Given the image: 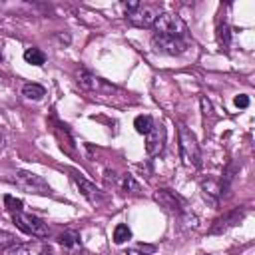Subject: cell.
I'll return each instance as SVG.
<instances>
[{
  "mask_svg": "<svg viewBox=\"0 0 255 255\" xmlns=\"http://www.w3.org/2000/svg\"><path fill=\"white\" fill-rule=\"evenodd\" d=\"M78 82L86 92L98 96L100 100H104L108 104H126V102H129V94H126L118 86H112L110 82L102 80L100 76H96L88 70H82L78 74Z\"/></svg>",
  "mask_w": 255,
  "mask_h": 255,
  "instance_id": "6da1fadb",
  "label": "cell"
},
{
  "mask_svg": "<svg viewBox=\"0 0 255 255\" xmlns=\"http://www.w3.org/2000/svg\"><path fill=\"white\" fill-rule=\"evenodd\" d=\"M179 153L185 165L189 167H199L201 165V151H199V143L193 135V131L185 126L179 124Z\"/></svg>",
  "mask_w": 255,
  "mask_h": 255,
  "instance_id": "7a4b0ae2",
  "label": "cell"
},
{
  "mask_svg": "<svg viewBox=\"0 0 255 255\" xmlns=\"http://www.w3.org/2000/svg\"><path fill=\"white\" fill-rule=\"evenodd\" d=\"M12 221L26 235H32V237H38V239H44V237L50 235L48 225L36 215H30V213H24V211H16V213H12Z\"/></svg>",
  "mask_w": 255,
  "mask_h": 255,
  "instance_id": "3957f363",
  "label": "cell"
},
{
  "mask_svg": "<svg viewBox=\"0 0 255 255\" xmlns=\"http://www.w3.org/2000/svg\"><path fill=\"white\" fill-rule=\"evenodd\" d=\"M151 28L159 36H173V38H185L187 36V28H185L183 20L179 16H173L167 12L159 14Z\"/></svg>",
  "mask_w": 255,
  "mask_h": 255,
  "instance_id": "277c9868",
  "label": "cell"
},
{
  "mask_svg": "<svg viewBox=\"0 0 255 255\" xmlns=\"http://www.w3.org/2000/svg\"><path fill=\"white\" fill-rule=\"evenodd\" d=\"M14 181H16L24 191H28V193H38V195H48V193H52L48 181H46L42 175L32 173V171H26V169H18V171L14 173Z\"/></svg>",
  "mask_w": 255,
  "mask_h": 255,
  "instance_id": "5b68a950",
  "label": "cell"
},
{
  "mask_svg": "<svg viewBox=\"0 0 255 255\" xmlns=\"http://www.w3.org/2000/svg\"><path fill=\"white\" fill-rule=\"evenodd\" d=\"M159 14H161L159 6H155V4H141L139 2L131 12H128V20L135 28H151Z\"/></svg>",
  "mask_w": 255,
  "mask_h": 255,
  "instance_id": "8992f818",
  "label": "cell"
},
{
  "mask_svg": "<svg viewBox=\"0 0 255 255\" xmlns=\"http://www.w3.org/2000/svg\"><path fill=\"white\" fill-rule=\"evenodd\" d=\"M151 44L157 52L167 54V56H179L187 50V40L185 38H173V36H159L153 34Z\"/></svg>",
  "mask_w": 255,
  "mask_h": 255,
  "instance_id": "52a82bcc",
  "label": "cell"
},
{
  "mask_svg": "<svg viewBox=\"0 0 255 255\" xmlns=\"http://www.w3.org/2000/svg\"><path fill=\"white\" fill-rule=\"evenodd\" d=\"M165 147V128L155 124L147 133H145V151L147 155H159Z\"/></svg>",
  "mask_w": 255,
  "mask_h": 255,
  "instance_id": "ba28073f",
  "label": "cell"
},
{
  "mask_svg": "<svg viewBox=\"0 0 255 255\" xmlns=\"http://www.w3.org/2000/svg\"><path fill=\"white\" fill-rule=\"evenodd\" d=\"M74 181H76V185L80 187V191H82V195L90 201V203H94V205H100V203H104V191H100L92 181H88V179H84V177H80L78 173H74Z\"/></svg>",
  "mask_w": 255,
  "mask_h": 255,
  "instance_id": "9c48e42d",
  "label": "cell"
},
{
  "mask_svg": "<svg viewBox=\"0 0 255 255\" xmlns=\"http://www.w3.org/2000/svg\"><path fill=\"white\" fill-rule=\"evenodd\" d=\"M153 199L159 203V205H163L167 211H173V213H181L183 211V201H181V197H177L175 193H171V191H167V189H157L155 193H153Z\"/></svg>",
  "mask_w": 255,
  "mask_h": 255,
  "instance_id": "30bf717a",
  "label": "cell"
},
{
  "mask_svg": "<svg viewBox=\"0 0 255 255\" xmlns=\"http://www.w3.org/2000/svg\"><path fill=\"white\" fill-rule=\"evenodd\" d=\"M8 255H50V249L44 243H22L10 247Z\"/></svg>",
  "mask_w": 255,
  "mask_h": 255,
  "instance_id": "8fae6325",
  "label": "cell"
},
{
  "mask_svg": "<svg viewBox=\"0 0 255 255\" xmlns=\"http://www.w3.org/2000/svg\"><path fill=\"white\" fill-rule=\"evenodd\" d=\"M201 189H203V195H205V197H209V195H213V197H219V195L223 193V183H221L219 179H213V177H209V179L201 181Z\"/></svg>",
  "mask_w": 255,
  "mask_h": 255,
  "instance_id": "7c38bea8",
  "label": "cell"
},
{
  "mask_svg": "<svg viewBox=\"0 0 255 255\" xmlns=\"http://www.w3.org/2000/svg\"><path fill=\"white\" fill-rule=\"evenodd\" d=\"M153 126H155V122H153V118L147 116V114H141V116H137V118L133 120V128H135V131H137V133H143V135H145Z\"/></svg>",
  "mask_w": 255,
  "mask_h": 255,
  "instance_id": "4fadbf2b",
  "label": "cell"
},
{
  "mask_svg": "<svg viewBox=\"0 0 255 255\" xmlns=\"http://www.w3.org/2000/svg\"><path fill=\"white\" fill-rule=\"evenodd\" d=\"M24 60H26L28 64H32V66H44L46 54H44L40 48H28V50L24 52Z\"/></svg>",
  "mask_w": 255,
  "mask_h": 255,
  "instance_id": "5bb4252c",
  "label": "cell"
},
{
  "mask_svg": "<svg viewBox=\"0 0 255 255\" xmlns=\"http://www.w3.org/2000/svg\"><path fill=\"white\" fill-rule=\"evenodd\" d=\"M22 94L28 98V100H42L46 96V88L40 86V84H26L22 88Z\"/></svg>",
  "mask_w": 255,
  "mask_h": 255,
  "instance_id": "9a60e30c",
  "label": "cell"
},
{
  "mask_svg": "<svg viewBox=\"0 0 255 255\" xmlns=\"http://www.w3.org/2000/svg\"><path fill=\"white\" fill-rule=\"evenodd\" d=\"M129 237H131L129 227H128L126 223H118L116 229H114V241H116L118 245H122V243H126Z\"/></svg>",
  "mask_w": 255,
  "mask_h": 255,
  "instance_id": "2e32d148",
  "label": "cell"
},
{
  "mask_svg": "<svg viewBox=\"0 0 255 255\" xmlns=\"http://www.w3.org/2000/svg\"><path fill=\"white\" fill-rule=\"evenodd\" d=\"M60 243L68 249H74V247H80V235L76 231H64L60 235Z\"/></svg>",
  "mask_w": 255,
  "mask_h": 255,
  "instance_id": "e0dca14e",
  "label": "cell"
},
{
  "mask_svg": "<svg viewBox=\"0 0 255 255\" xmlns=\"http://www.w3.org/2000/svg\"><path fill=\"white\" fill-rule=\"evenodd\" d=\"M219 44H221V48H229V44H231V28L227 26V24H223L221 28H219Z\"/></svg>",
  "mask_w": 255,
  "mask_h": 255,
  "instance_id": "ac0fdd59",
  "label": "cell"
},
{
  "mask_svg": "<svg viewBox=\"0 0 255 255\" xmlns=\"http://www.w3.org/2000/svg\"><path fill=\"white\" fill-rule=\"evenodd\" d=\"M4 205H6V209L8 211H12V213H16V211H22V199H16V197H12V195H4Z\"/></svg>",
  "mask_w": 255,
  "mask_h": 255,
  "instance_id": "d6986e66",
  "label": "cell"
},
{
  "mask_svg": "<svg viewBox=\"0 0 255 255\" xmlns=\"http://www.w3.org/2000/svg\"><path fill=\"white\" fill-rule=\"evenodd\" d=\"M155 251L153 245H137V247H131L126 251V255H151Z\"/></svg>",
  "mask_w": 255,
  "mask_h": 255,
  "instance_id": "ffe728a7",
  "label": "cell"
},
{
  "mask_svg": "<svg viewBox=\"0 0 255 255\" xmlns=\"http://www.w3.org/2000/svg\"><path fill=\"white\" fill-rule=\"evenodd\" d=\"M18 245L16 243V235L8 233V231H0V249H6V247H14Z\"/></svg>",
  "mask_w": 255,
  "mask_h": 255,
  "instance_id": "44dd1931",
  "label": "cell"
},
{
  "mask_svg": "<svg viewBox=\"0 0 255 255\" xmlns=\"http://www.w3.org/2000/svg\"><path fill=\"white\" fill-rule=\"evenodd\" d=\"M122 185H124V189H126V191H137V189H139V185L135 183V179H133L131 175H128V177L124 179V183H122Z\"/></svg>",
  "mask_w": 255,
  "mask_h": 255,
  "instance_id": "7402d4cb",
  "label": "cell"
},
{
  "mask_svg": "<svg viewBox=\"0 0 255 255\" xmlns=\"http://www.w3.org/2000/svg\"><path fill=\"white\" fill-rule=\"evenodd\" d=\"M235 106H237V108H247V106H249V98L243 96V94L235 96Z\"/></svg>",
  "mask_w": 255,
  "mask_h": 255,
  "instance_id": "603a6c76",
  "label": "cell"
},
{
  "mask_svg": "<svg viewBox=\"0 0 255 255\" xmlns=\"http://www.w3.org/2000/svg\"><path fill=\"white\" fill-rule=\"evenodd\" d=\"M2 147H4V139H2V135H0V151H2Z\"/></svg>",
  "mask_w": 255,
  "mask_h": 255,
  "instance_id": "cb8c5ba5",
  "label": "cell"
},
{
  "mask_svg": "<svg viewBox=\"0 0 255 255\" xmlns=\"http://www.w3.org/2000/svg\"><path fill=\"white\" fill-rule=\"evenodd\" d=\"M2 58H4V56H2V48H0V62H2Z\"/></svg>",
  "mask_w": 255,
  "mask_h": 255,
  "instance_id": "d4e9b609",
  "label": "cell"
}]
</instances>
